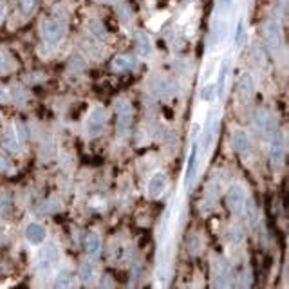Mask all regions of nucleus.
<instances>
[{
	"mask_svg": "<svg viewBox=\"0 0 289 289\" xmlns=\"http://www.w3.org/2000/svg\"><path fill=\"white\" fill-rule=\"evenodd\" d=\"M228 74H230V62L224 60L219 69V76H217V83H215V96L222 98L226 91V81H228Z\"/></svg>",
	"mask_w": 289,
	"mask_h": 289,
	"instance_id": "13",
	"label": "nucleus"
},
{
	"mask_svg": "<svg viewBox=\"0 0 289 289\" xmlns=\"http://www.w3.org/2000/svg\"><path fill=\"white\" fill-rule=\"evenodd\" d=\"M65 35V25L64 22H60L56 18H46L44 22H42V36H44V40L47 44H58V42L64 38Z\"/></svg>",
	"mask_w": 289,
	"mask_h": 289,
	"instance_id": "1",
	"label": "nucleus"
},
{
	"mask_svg": "<svg viewBox=\"0 0 289 289\" xmlns=\"http://www.w3.org/2000/svg\"><path fill=\"white\" fill-rule=\"evenodd\" d=\"M78 277L83 284H91L96 277V267H94L93 262H83L80 266V271H78Z\"/></svg>",
	"mask_w": 289,
	"mask_h": 289,
	"instance_id": "17",
	"label": "nucleus"
},
{
	"mask_svg": "<svg viewBox=\"0 0 289 289\" xmlns=\"http://www.w3.org/2000/svg\"><path fill=\"white\" fill-rule=\"evenodd\" d=\"M0 168H2L4 172H9V170H11V163H9V159H7V157L0 156Z\"/></svg>",
	"mask_w": 289,
	"mask_h": 289,
	"instance_id": "27",
	"label": "nucleus"
},
{
	"mask_svg": "<svg viewBox=\"0 0 289 289\" xmlns=\"http://www.w3.org/2000/svg\"><path fill=\"white\" fill-rule=\"evenodd\" d=\"M167 186H168L167 175L161 172L154 173V175L150 177V181H148V195H150L152 199L161 197L163 193H165V190H167Z\"/></svg>",
	"mask_w": 289,
	"mask_h": 289,
	"instance_id": "8",
	"label": "nucleus"
},
{
	"mask_svg": "<svg viewBox=\"0 0 289 289\" xmlns=\"http://www.w3.org/2000/svg\"><path fill=\"white\" fill-rule=\"evenodd\" d=\"M60 262V248L56 242H47L40 251V266L49 269Z\"/></svg>",
	"mask_w": 289,
	"mask_h": 289,
	"instance_id": "5",
	"label": "nucleus"
},
{
	"mask_svg": "<svg viewBox=\"0 0 289 289\" xmlns=\"http://www.w3.org/2000/svg\"><path fill=\"white\" fill-rule=\"evenodd\" d=\"M201 99L202 101H214L215 99V85L208 83L201 89Z\"/></svg>",
	"mask_w": 289,
	"mask_h": 289,
	"instance_id": "22",
	"label": "nucleus"
},
{
	"mask_svg": "<svg viewBox=\"0 0 289 289\" xmlns=\"http://www.w3.org/2000/svg\"><path fill=\"white\" fill-rule=\"evenodd\" d=\"M156 93L159 94V96H170V94L173 93V85L170 81L163 80L156 85Z\"/></svg>",
	"mask_w": 289,
	"mask_h": 289,
	"instance_id": "21",
	"label": "nucleus"
},
{
	"mask_svg": "<svg viewBox=\"0 0 289 289\" xmlns=\"http://www.w3.org/2000/svg\"><path fill=\"white\" fill-rule=\"evenodd\" d=\"M116 127H118V132L125 134L132 123V107L128 103L127 99H121L116 103Z\"/></svg>",
	"mask_w": 289,
	"mask_h": 289,
	"instance_id": "2",
	"label": "nucleus"
},
{
	"mask_svg": "<svg viewBox=\"0 0 289 289\" xmlns=\"http://www.w3.org/2000/svg\"><path fill=\"white\" fill-rule=\"evenodd\" d=\"M25 239L31 244H42L46 241V228L40 222H29L25 226Z\"/></svg>",
	"mask_w": 289,
	"mask_h": 289,
	"instance_id": "11",
	"label": "nucleus"
},
{
	"mask_svg": "<svg viewBox=\"0 0 289 289\" xmlns=\"http://www.w3.org/2000/svg\"><path fill=\"white\" fill-rule=\"evenodd\" d=\"M85 251L87 255H91V257H96L99 253V249H101V239H99L98 233H94V231H87L85 233Z\"/></svg>",
	"mask_w": 289,
	"mask_h": 289,
	"instance_id": "14",
	"label": "nucleus"
},
{
	"mask_svg": "<svg viewBox=\"0 0 289 289\" xmlns=\"http://www.w3.org/2000/svg\"><path fill=\"white\" fill-rule=\"evenodd\" d=\"M244 201H246V193L241 186H231L230 190L226 192V202H228L231 212L239 214L244 206Z\"/></svg>",
	"mask_w": 289,
	"mask_h": 289,
	"instance_id": "6",
	"label": "nucleus"
},
{
	"mask_svg": "<svg viewBox=\"0 0 289 289\" xmlns=\"http://www.w3.org/2000/svg\"><path fill=\"white\" fill-rule=\"evenodd\" d=\"M139 52H141V56H146L150 52V40L146 38V35L139 36Z\"/></svg>",
	"mask_w": 289,
	"mask_h": 289,
	"instance_id": "24",
	"label": "nucleus"
},
{
	"mask_svg": "<svg viewBox=\"0 0 289 289\" xmlns=\"http://www.w3.org/2000/svg\"><path fill=\"white\" fill-rule=\"evenodd\" d=\"M2 144H4L9 152H15V154L20 152V139H18L15 130H9V132H6L2 136Z\"/></svg>",
	"mask_w": 289,
	"mask_h": 289,
	"instance_id": "16",
	"label": "nucleus"
},
{
	"mask_svg": "<svg viewBox=\"0 0 289 289\" xmlns=\"http://www.w3.org/2000/svg\"><path fill=\"white\" fill-rule=\"evenodd\" d=\"M255 128L262 136L275 134V120H273V114L267 109H259L255 112Z\"/></svg>",
	"mask_w": 289,
	"mask_h": 289,
	"instance_id": "4",
	"label": "nucleus"
},
{
	"mask_svg": "<svg viewBox=\"0 0 289 289\" xmlns=\"http://www.w3.org/2000/svg\"><path fill=\"white\" fill-rule=\"evenodd\" d=\"M266 42L271 49H278L280 47V42H282V38H280V25L275 20H269L266 24Z\"/></svg>",
	"mask_w": 289,
	"mask_h": 289,
	"instance_id": "12",
	"label": "nucleus"
},
{
	"mask_svg": "<svg viewBox=\"0 0 289 289\" xmlns=\"http://www.w3.org/2000/svg\"><path fill=\"white\" fill-rule=\"evenodd\" d=\"M2 20H4V4L0 2V24H2Z\"/></svg>",
	"mask_w": 289,
	"mask_h": 289,
	"instance_id": "29",
	"label": "nucleus"
},
{
	"mask_svg": "<svg viewBox=\"0 0 289 289\" xmlns=\"http://www.w3.org/2000/svg\"><path fill=\"white\" fill-rule=\"evenodd\" d=\"M242 38H244V20H239L237 29H235V46L237 47L242 46Z\"/></svg>",
	"mask_w": 289,
	"mask_h": 289,
	"instance_id": "26",
	"label": "nucleus"
},
{
	"mask_svg": "<svg viewBox=\"0 0 289 289\" xmlns=\"http://www.w3.org/2000/svg\"><path fill=\"white\" fill-rule=\"evenodd\" d=\"M0 226H2V214H0Z\"/></svg>",
	"mask_w": 289,
	"mask_h": 289,
	"instance_id": "30",
	"label": "nucleus"
},
{
	"mask_svg": "<svg viewBox=\"0 0 289 289\" xmlns=\"http://www.w3.org/2000/svg\"><path fill=\"white\" fill-rule=\"evenodd\" d=\"M112 67L116 71H130L136 67V60L132 56H127V54H121V56H116L114 62H112Z\"/></svg>",
	"mask_w": 289,
	"mask_h": 289,
	"instance_id": "18",
	"label": "nucleus"
},
{
	"mask_svg": "<svg viewBox=\"0 0 289 289\" xmlns=\"http://www.w3.org/2000/svg\"><path fill=\"white\" fill-rule=\"evenodd\" d=\"M72 275H71L67 269L65 271H60L56 277V282H54V286L56 288H71V286H74V282H72Z\"/></svg>",
	"mask_w": 289,
	"mask_h": 289,
	"instance_id": "20",
	"label": "nucleus"
},
{
	"mask_svg": "<svg viewBox=\"0 0 289 289\" xmlns=\"http://www.w3.org/2000/svg\"><path fill=\"white\" fill-rule=\"evenodd\" d=\"M197 152H199V146L197 144H192L190 156H188V163H186V172H185V186L190 188L195 181V172H197Z\"/></svg>",
	"mask_w": 289,
	"mask_h": 289,
	"instance_id": "10",
	"label": "nucleus"
},
{
	"mask_svg": "<svg viewBox=\"0 0 289 289\" xmlns=\"http://www.w3.org/2000/svg\"><path fill=\"white\" fill-rule=\"evenodd\" d=\"M105 121H107V112H105L103 107H94L91 110V114L87 118V132L89 136H98L105 127Z\"/></svg>",
	"mask_w": 289,
	"mask_h": 289,
	"instance_id": "3",
	"label": "nucleus"
},
{
	"mask_svg": "<svg viewBox=\"0 0 289 289\" xmlns=\"http://www.w3.org/2000/svg\"><path fill=\"white\" fill-rule=\"evenodd\" d=\"M18 6H20V9H22L24 15H29V13L35 9L36 0H18Z\"/></svg>",
	"mask_w": 289,
	"mask_h": 289,
	"instance_id": "25",
	"label": "nucleus"
},
{
	"mask_svg": "<svg viewBox=\"0 0 289 289\" xmlns=\"http://www.w3.org/2000/svg\"><path fill=\"white\" fill-rule=\"evenodd\" d=\"M9 69H11V60H9V56H7L6 52L0 49V74L7 72Z\"/></svg>",
	"mask_w": 289,
	"mask_h": 289,
	"instance_id": "23",
	"label": "nucleus"
},
{
	"mask_svg": "<svg viewBox=\"0 0 289 289\" xmlns=\"http://www.w3.org/2000/svg\"><path fill=\"white\" fill-rule=\"evenodd\" d=\"M231 143H233L235 152L241 154L242 157H248L251 154V141H249L248 134L244 130H235L233 136H231Z\"/></svg>",
	"mask_w": 289,
	"mask_h": 289,
	"instance_id": "7",
	"label": "nucleus"
},
{
	"mask_svg": "<svg viewBox=\"0 0 289 289\" xmlns=\"http://www.w3.org/2000/svg\"><path fill=\"white\" fill-rule=\"evenodd\" d=\"M7 98H9V96H7V93L4 91V89H2V87H0V101H6Z\"/></svg>",
	"mask_w": 289,
	"mask_h": 289,
	"instance_id": "28",
	"label": "nucleus"
},
{
	"mask_svg": "<svg viewBox=\"0 0 289 289\" xmlns=\"http://www.w3.org/2000/svg\"><path fill=\"white\" fill-rule=\"evenodd\" d=\"M215 24H219V27H217V25H214V31H212L214 42H215V44H222V42H224V38H226V35H228V22H226L222 17H217Z\"/></svg>",
	"mask_w": 289,
	"mask_h": 289,
	"instance_id": "15",
	"label": "nucleus"
},
{
	"mask_svg": "<svg viewBox=\"0 0 289 289\" xmlns=\"http://www.w3.org/2000/svg\"><path fill=\"white\" fill-rule=\"evenodd\" d=\"M237 93H239V98H241V101H248V99L253 98V94H255L253 76H251V74H242V76H241V80H239V83H237Z\"/></svg>",
	"mask_w": 289,
	"mask_h": 289,
	"instance_id": "9",
	"label": "nucleus"
},
{
	"mask_svg": "<svg viewBox=\"0 0 289 289\" xmlns=\"http://www.w3.org/2000/svg\"><path fill=\"white\" fill-rule=\"evenodd\" d=\"M269 159H271V163H275V165L282 163V159H284V144L280 143L277 138H275L271 148H269Z\"/></svg>",
	"mask_w": 289,
	"mask_h": 289,
	"instance_id": "19",
	"label": "nucleus"
}]
</instances>
